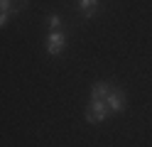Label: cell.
Instances as JSON below:
<instances>
[{
  "label": "cell",
  "instance_id": "cell-4",
  "mask_svg": "<svg viewBox=\"0 0 152 147\" xmlns=\"http://www.w3.org/2000/svg\"><path fill=\"white\" fill-rule=\"evenodd\" d=\"M110 91H113V88H110V83H108V81L93 83V88H91V101H106Z\"/></svg>",
  "mask_w": 152,
  "mask_h": 147
},
{
  "label": "cell",
  "instance_id": "cell-2",
  "mask_svg": "<svg viewBox=\"0 0 152 147\" xmlns=\"http://www.w3.org/2000/svg\"><path fill=\"white\" fill-rule=\"evenodd\" d=\"M106 105H108L110 113H123V110H125V105H128L125 91H123V88H113V91L108 93V98H106Z\"/></svg>",
  "mask_w": 152,
  "mask_h": 147
},
{
  "label": "cell",
  "instance_id": "cell-5",
  "mask_svg": "<svg viewBox=\"0 0 152 147\" xmlns=\"http://www.w3.org/2000/svg\"><path fill=\"white\" fill-rule=\"evenodd\" d=\"M79 10L83 12V17H93L98 10V0H79Z\"/></svg>",
  "mask_w": 152,
  "mask_h": 147
},
{
  "label": "cell",
  "instance_id": "cell-3",
  "mask_svg": "<svg viewBox=\"0 0 152 147\" xmlns=\"http://www.w3.org/2000/svg\"><path fill=\"white\" fill-rule=\"evenodd\" d=\"M64 44H66L64 32H61V29H52L49 39H47V54H49V56H59L64 52Z\"/></svg>",
  "mask_w": 152,
  "mask_h": 147
},
{
  "label": "cell",
  "instance_id": "cell-7",
  "mask_svg": "<svg viewBox=\"0 0 152 147\" xmlns=\"http://www.w3.org/2000/svg\"><path fill=\"white\" fill-rule=\"evenodd\" d=\"M7 17H10V12H3V10H0V27L7 25Z\"/></svg>",
  "mask_w": 152,
  "mask_h": 147
},
{
  "label": "cell",
  "instance_id": "cell-6",
  "mask_svg": "<svg viewBox=\"0 0 152 147\" xmlns=\"http://www.w3.org/2000/svg\"><path fill=\"white\" fill-rule=\"evenodd\" d=\"M49 27H52V29H59V27H61V17L52 12V15H49Z\"/></svg>",
  "mask_w": 152,
  "mask_h": 147
},
{
  "label": "cell",
  "instance_id": "cell-1",
  "mask_svg": "<svg viewBox=\"0 0 152 147\" xmlns=\"http://www.w3.org/2000/svg\"><path fill=\"white\" fill-rule=\"evenodd\" d=\"M108 115H110V110H108L106 101H91L88 108H86V120L88 123H101V120H106Z\"/></svg>",
  "mask_w": 152,
  "mask_h": 147
}]
</instances>
